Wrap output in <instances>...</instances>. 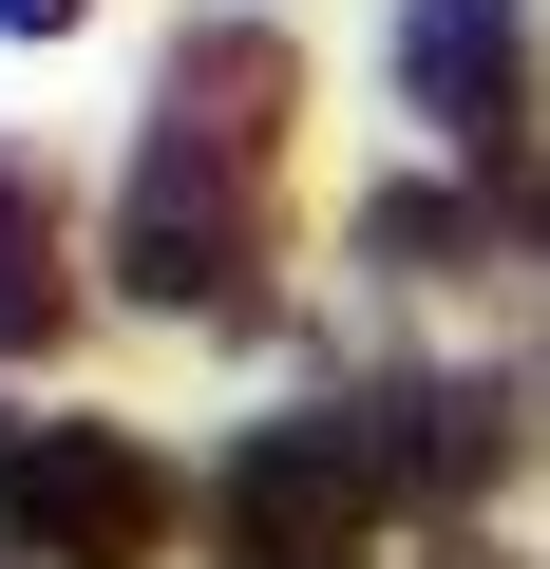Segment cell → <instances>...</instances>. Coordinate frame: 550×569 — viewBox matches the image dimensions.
<instances>
[{"label":"cell","instance_id":"cell-2","mask_svg":"<svg viewBox=\"0 0 550 569\" xmlns=\"http://www.w3.org/2000/svg\"><path fill=\"white\" fill-rule=\"evenodd\" d=\"M361 512H380V456H361V418H266V437L209 475V531H228V569H342V550H361Z\"/></svg>","mask_w":550,"mask_h":569},{"label":"cell","instance_id":"cell-8","mask_svg":"<svg viewBox=\"0 0 550 569\" xmlns=\"http://www.w3.org/2000/svg\"><path fill=\"white\" fill-rule=\"evenodd\" d=\"M20 493H39V418H0V531H20Z\"/></svg>","mask_w":550,"mask_h":569},{"label":"cell","instance_id":"cell-5","mask_svg":"<svg viewBox=\"0 0 550 569\" xmlns=\"http://www.w3.org/2000/svg\"><path fill=\"white\" fill-rule=\"evenodd\" d=\"M286 96H304V58L266 39V20H209V39H171V133H190V152H228V171H266Z\"/></svg>","mask_w":550,"mask_h":569},{"label":"cell","instance_id":"cell-6","mask_svg":"<svg viewBox=\"0 0 550 569\" xmlns=\"http://www.w3.org/2000/svg\"><path fill=\"white\" fill-rule=\"evenodd\" d=\"M361 456H380V493H474L493 475V399L474 380H380L361 399Z\"/></svg>","mask_w":550,"mask_h":569},{"label":"cell","instance_id":"cell-7","mask_svg":"<svg viewBox=\"0 0 550 569\" xmlns=\"http://www.w3.org/2000/svg\"><path fill=\"white\" fill-rule=\"evenodd\" d=\"M58 323V228H39V171H0V342Z\"/></svg>","mask_w":550,"mask_h":569},{"label":"cell","instance_id":"cell-1","mask_svg":"<svg viewBox=\"0 0 550 569\" xmlns=\"http://www.w3.org/2000/svg\"><path fill=\"white\" fill-rule=\"evenodd\" d=\"M114 266H133V305H171V323H247V305H266L247 171L190 152V133H152V152H133V209H114Z\"/></svg>","mask_w":550,"mask_h":569},{"label":"cell","instance_id":"cell-3","mask_svg":"<svg viewBox=\"0 0 550 569\" xmlns=\"http://www.w3.org/2000/svg\"><path fill=\"white\" fill-rule=\"evenodd\" d=\"M20 531H39L58 569H152V550H171V475H152L114 418H39V493H20Z\"/></svg>","mask_w":550,"mask_h":569},{"label":"cell","instance_id":"cell-4","mask_svg":"<svg viewBox=\"0 0 550 569\" xmlns=\"http://www.w3.org/2000/svg\"><path fill=\"white\" fill-rule=\"evenodd\" d=\"M399 77H418V114H437V133L512 152V133H531V96H550L531 0H418V20H399Z\"/></svg>","mask_w":550,"mask_h":569}]
</instances>
